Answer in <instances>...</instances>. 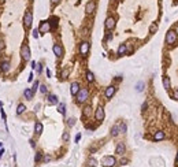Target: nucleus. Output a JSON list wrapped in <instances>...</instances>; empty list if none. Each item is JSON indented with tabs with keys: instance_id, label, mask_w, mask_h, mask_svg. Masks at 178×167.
Instances as JSON below:
<instances>
[{
	"instance_id": "nucleus-1",
	"label": "nucleus",
	"mask_w": 178,
	"mask_h": 167,
	"mask_svg": "<svg viewBox=\"0 0 178 167\" xmlns=\"http://www.w3.org/2000/svg\"><path fill=\"white\" fill-rule=\"evenodd\" d=\"M166 44H169V45H173V44H175L178 41V34L177 32L173 29H170L167 33H166V39H164Z\"/></svg>"
},
{
	"instance_id": "nucleus-2",
	"label": "nucleus",
	"mask_w": 178,
	"mask_h": 167,
	"mask_svg": "<svg viewBox=\"0 0 178 167\" xmlns=\"http://www.w3.org/2000/svg\"><path fill=\"white\" fill-rule=\"evenodd\" d=\"M75 97H77V101L80 104H84L86 100L89 99V90L86 89V88H81L80 92L75 94Z\"/></svg>"
},
{
	"instance_id": "nucleus-3",
	"label": "nucleus",
	"mask_w": 178,
	"mask_h": 167,
	"mask_svg": "<svg viewBox=\"0 0 178 167\" xmlns=\"http://www.w3.org/2000/svg\"><path fill=\"white\" fill-rule=\"evenodd\" d=\"M51 29H52V26H51V22L49 21H42L41 23H40V26H38V32H40L41 34L49 33Z\"/></svg>"
},
{
	"instance_id": "nucleus-4",
	"label": "nucleus",
	"mask_w": 178,
	"mask_h": 167,
	"mask_svg": "<svg viewBox=\"0 0 178 167\" xmlns=\"http://www.w3.org/2000/svg\"><path fill=\"white\" fill-rule=\"evenodd\" d=\"M102 164L104 167H114L116 164V159L114 156H104L102 159Z\"/></svg>"
},
{
	"instance_id": "nucleus-5",
	"label": "nucleus",
	"mask_w": 178,
	"mask_h": 167,
	"mask_svg": "<svg viewBox=\"0 0 178 167\" xmlns=\"http://www.w3.org/2000/svg\"><path fill=\"white\" fill-rule=\"evenodd\" d=\"M21 56H22V59L23 60H30V56H32V53H30V48L27 44H23L21 47Z\"/></svg>"
},
{
	"instance_id": "nucleus-6",
	"label": "nucleus",
	"mask_w": 178,
	"mask_h": 167,
	"mask_svg": "<svg viewBox=\"0 0 178 167\" xmlns=\"http://www.w3.org/2000/svg\"><path fill=\"white\" fill-rule=\"evenodd\" d=\"M32 23H33V14H32V11H26L23 15V26L26 29H29Z\"/></svg>"
},
{
	"instance_id": "nucleus-7",
	"label": "nucleus",
	"mask_w": 178,
	"mask_h": 167,
	"mask_svg": "<svg viewBox=\"0 0 178 167\" xmlns=\"http://www.w3.org/2000/svg\"><path fill=\"white\" fill-rule=\"evenodd\" d=\"M116 25V21H115L114 17H107L106 18V22H104V27L106 30H112Z\"/></svg>"
},
{
	"instance_id": "nucleus-8",
	"label": "nucleus",
	"mask_w": 178,
	"mask_h": 167,
	"mask_svg": "<svg viewBox=\"0 0 178 167\" xmlns=\"http://www.w3.org/2000/svg\"><path fill=\"white\" fill-rule=\"evenodd\" d=\"M104 116H106L104 108H103L102 106H99V107L96 108V111H95V119H96V120H99V122H102V120L104 119Z\"/></svg>"
},
{
	"instance_id": "nucleus-9",
	"label": "nucleus",
	"mask_w": 178,
	"mask_h": 167,
	"mask_svg": "<svg viewBox=\"0 0 178 167\" xmlns=\"http://www.w3.org/2000/svg\"><path fill=\"white\" fill-rule=\"evenodd\" d=\"M96 11V1L95 0H89L86 6H85V13L86 14H93Z\"/></svg>"
},
{
	"instance_id": "nucleus-10",
	"label": "nucleus",
	"mask_w": 178,
	"mask_h": 167,
	"mask_svg": "<svg viewBox=\"0 0 178 167\" xmlns=\"http://www.w3.org/2000/svg\"><path fill=\"white\" fill-rule=\"evenodd\" d=\"M89 49H90V45H89L88 41H82V43L80 44V53L82 56H86V55H88Z\"/></svg>"
},
{
	"instance_id": "nucleus-11",
	"label": "nucleus",
	"mask_w": 178,
	"mask_h": 167,
	"mask_svg": "<svg viewBox=\"0 0 178 167\" xmlns=\"http://www.w3.org/2000/svg\"><path fill=\"white\" fill-rule=\"evenodd\" d=\"M115 92H116V88L114 85H110V86H107L106 90H104V96H106V99H111L115 94Z\"/></svg>"
},
{
	"instance_id": "nucleus-12",
	"label": "nucleus",
	"mask_w": 178,
	"mask_h": 167,
	"mask_svg": "<svg viewBox=\"0 0 178 167\" xmlns=\"http://www.w3.org/2000/svg\"><path fill=\"white\" fill-rule=\"evenodd\" d=\"M52 51H54V53H55L56 58H62V56H63V48H62L60 44H54Z\"/></svg>"
},
{
	"instance_id": "nucleus-13",
	"label": "nucleus",
	"mask_w": 178,
	"mask_h": 167,
	"mask_svg": "<svg viewBox=\"0 0 178 167\" xmlns=\"http://www.w3.org/2000/svg\"><path fill=\"white\" fill-rule=\"evenodd\" d=\"M80 89H81V86H80L78 82H71V85H70V93H71L73 96H75V94L80 92Z\"/></svg>"
},
{
	"instance_id": "nucleus-14",
	"label": "nucleus",
	"mask_w": 178,
	"mask_h": 167,
	"mask_svg": "<svg viewBox=\"0 0 178 167\" xmlns=\"http://www.w3.org/2000/svg\"><path fill=\"white\" fill-rule=\"evenodd\" d=\"M115 152L118 155H125V152H126V147H125V144L123 142H118V145H116V148H115Z\"/></svg>"
},
{
	"instance_id": "nucleus-15",
	"label": "nucleus",
	"mask_w": 178,
	"mask_h": 167,
	"mask_svg": "<svg viewBox=\"0 0 178 167\" xmlns=\"http://www.w3.org/2000/svg\"><path fill=\"white\" fill-rule=\"evenodd\" d=\"M48 104H51V106H56V104H59V99L56 94H48Z\"/></svg>"
},
{
	"instance_id": "nucleus-16",
	"label": "nucleus",
	"mask_w": 178,
	"mask_h": 167,
	"mask_svg": "<svg viewBox=\"0 0 178 167\" xmlns=\"http://www.w3.org/2000/svg\"><path fill=\"white\" fill-rule=\"evenodd\" d=\"M162 82H163V88H164L166 90H170V88H171V84H170V77H167V75H163V78H162Z\"/></svg>"
},
{
	"instance_id": "nucleus-17",
	"label": "nucleus",
	"mask_w": 178,
	"mask_h": 167,
	"mask_svg": "<svg viewBox=\"0 0 178 167\" xmlns=\"http://www.w3.org/2000/svg\"><path fill=\"white\" fill-rule=\"evenodd\" d=\"M116 53H118V56H123L125 53H127V45L126 44H121V45L118 47Z\"/></svg>"
},
{
	"instance_id": "nucleus-18",
	"label": "nucleus",
	"mask_w": 178,
	"mask_h": 167,
	"mask_svg": "<svg viewBox=\"0 0 178 167\" xmlns=\"http://www.w3.org/2000/svg\"><path fill=\"white\" fill-rule=\"evenodd\" d=\"M0 69L3 73H8L10 71V62L8 60H3L1 63H0Z\"/></svg>"
},
{
	"instance_id": "nucleus-19",
	"label": "nucleus",
	"mask_w": 178,
	"mask_h": 167,
	"mask_svg": "<svg viewBox=\"0 0 178 167\" xmlns=\"http://www.w3.org/2000/svg\"><path fill=\"white\" fill-rule=\"evenodd\" d=\"M33 94H34V92L30 88H26L25 90H23V96H25V99H27V100H32L33 99Z\"/></svg>"
},
{
	"instance_id": "nucleus-20",
	"label": "nucleus",
	"mask_w": 178,
	"mask_h": 167,
	"mask_svg": "<svg viewBox=\"0 0 178 167\" xmlns=\"http://www.w3.org/2000/svg\"><path fill=\"white\" fill-rule=\"evenodd\" d=\"M164 137H166V136H164V132L159 130V132L155 133V136H153V140H155V141H162V140H163Z\"/></svg>"
},
{
	"instance_id": "nucleus-21",
	"label": "nucleus",
	"mask_w": 178,
	"mask_h": 167,
	"mask_svg": "<svg viewBox=\"0 0 178 167\" xmlns=\"http://www.w3.org/2000/svg\"><path fill=\"white\" fill-rule=\"evenodd\" d=\"M119 133H121V130H119V123H116L111 127V136H112V137H116Z\"/></svg>"
},
{
	"instance_id": "nucleus-22",
	"label": "nucleus",
	"mask_w": 178,
	"mask_h": 167,
	"mask_svg": "<svg viewBox=\"0 0 178 167\" xmlns=\"http://www.w3.org/2000/svg\"><path fill=\"white\" fill-rule=\"evenodd\" d=\"M42 123L41 122H36V125H34V133L36 134H41L42 133Z\"/></svg>"
},
{
	"instance_id": "nucleus-23",
	"label": "nucleus",
	"mask_w": 178,
	"mask_h": 167,
	"mask_svg": "<svg viewBox=\"0 0 178 167\" xmlns=\"http://www.w3.org/2000/svg\"><path fill=\"white\" fill-rule=\"evenodd\" d=\"M82 115H84L85 118H88V116L92 115V107H90V106H86V107L82 110Z\"/></svg>"
},
{
	"instance_id": "nucleus-24",
	"label": "nucleus",
	"mask_w": 178,
	"mask_h": 167,
	"mask_svg": "<svg viewBox=\"0 0 178 167\" xmlns=\"http://www.w3.org/2000/svg\"><path fill=\"white\" fill-rule=\"evenodd\" d=\"M58 111H59L63 116L66 115V104H64V103H59V104H58Z\"/></svg>"
},
{
	"instance_id": "nucleus-25",
	"label": "nucleus",
	"mask_w": 178,
	"mask_h": 167,
	"mask_svg": "<svg viewBox=\"0 0 178 167\" xmlns=\"http://www.w3.org/2000/svg\"><path fill=\"white\" fill-rule=\"evenodd\" d=\"M86 81L89 82V84H90V82H93L95 81V74L92 73V71H86Z\"/></svg>"
},
{
	"instance_id": "nucleus-26",
	"label": "nucleus",
	"mask_w": 178,
	"mask_h": 167,
	"mask_svg": "<svg viewBox=\"0 0 178 167\" xmlns=\"http://www.w3.org/2000/svg\"><path fill=\"white\" fill-rule=\"evenodd\" d=\"M25 110H26V106L25 104H18V107H17V114L18 115H21V114H23L25 112Z\"/></svg>"
},
{
	"instance_id": "nucleus-27",
	"label": "nucleus",
	"mask_w": 178,
	"mask_h": 167,
	"mask_svg": "<svg viewBox=\"0 0 178 167\" xmlns=\"http://www.w3.org/2000/svg\"><path fill=\"white\" fill-rule=\"evenodd\" d=\"M156 32H157V23L156 22H152L151 26H149V33L153 34V33H156Z\"/></svg>"
},
{
	"instance_id": "nucleus-28",
	"label": "nucleus",
	"mask_w": 178,
	"mask_h": 167,
	"mask_svg": "<svg viewBox=\"0 0 178 167\" xmlns=\"http://www.w3.org/2000/svg\"><path fill=\"white\" fill-rule=\"evenodd\" d=\"M88 166L89 167H96L97 166V160H96L95 158H89L88 159Z\"/></svg>"
},
{
	"instance_id": "nucleus-29",
	"label": "nucleus",
	"mask_w": 178,
	"mask_h": 167,
	"mask_svg": "<svg viewBox=\"0 0 178 167\" xmlns=\"http://www.w3.org/2000/svg\"><path fill=\"white\" fill-rule=\"evenodd\" d=\"M136 90H137V92H143V90H144V82H143V81L137 82V85H136Z\"/></svg>"
},
{
	"instance_id": "nucleus-30",
	"label": "nucleus",
	"mask_w": 178,
	"mask_h": 167,
	"mask_svg": "<svg viewBox=\"0 0 178 167\" xmlns=\"http://www.w3.org/2000/svg\"><path fill=\"white\" fill-rule=\"evenodd\" d=\"M119 130H121V133H122V134H125V133H126V130H127V126H126V123H119Z\"/></svg>"
},
{
	"instance_id": "nucleus-31",
	"label": "nucleus",
	"mask_w": 178,
	"mask_h": 167,
	"mask_svg": "<svg viewBox=\"0 0 178 167\" xmlns=\"http://www.w3.org/2000/svg\"><path fill=\"white\" fill-rule=\"evenodd\" d=\"M68 74H70V69H68V67H66V69H64L63 71H62L60 77H62V78H67V75H68Z\"/></svg>"
},
{
	"instance_id": "nucleus-32",
	"label": "nucleus",
	"mask_w": 178,
	"mask_h": 167,
	"mask_svg": "<svg viewBox=\"0 0 178 167\" xmlns=\"http://www.w3.org/2000/svg\"><path fill=\"white\" fill-rule=\"evenodd\" d=\"M38 88H40V82H38V81H34V82H33V88H32V90H33L34 93H36Z\"/></svg>"
},
{
	"instance_id": "nucleus-33",
	"label": "nucleus",
	"mask_w": 178,
	"mask_h": 167,
	"mask_svg": "<svg viewBox=\"0 0 178 167\" xmlns=\"http://www.w3.org/2000/svg\"><path fill=\"white\" fill-rule=\"evenodd\" d=\"M67 125L70 126V127H73V126L75 125V118H68V119H67Z\"/></svg>"
},
{
	"instance_id": "nucleus-34",
	"label": "nucleus",
	"mask_w": 178,
	"mask_h": 167,
	"mask_svg": "<svg viewBox=\"0 0 178 167\" xmlns=\"http://www.w3.org/2000/svg\"><path fill=\"white\" fill-rule=\"evenodd\" d=\"M62 138H63V141H64V142H67L68 140H70V134H68V132H64V133H63V136H62Z\"/></svg>"
},
{
	"instance_id": "nucleus-35",
	"label": "nucleus",
	"mask_w": 178,
	"mask_h": 167,
	"mask_svg": "<svg viewBox=\"0 0 178 167\" xmlns=\"http://www.w3.org/2000/svg\"><path fill=\"white\" fill-rule=\"evenodd\" d=\"M36 71H37V74H41V71H42V64L41 63H37V66H36Z\"/></svg>"
},
{
	"instance_id": "nucleus-36",
	"label": "nucleus",
	"mask_w": 178,
	"mask_h": 167,
	"mask_svg": "<svg viewBox=\"0 0 178 167\" xmlns=\"http://www.w3.org/2000/svg\"><path fill=\"white\" fill-rule=\"evenodd\" d=\"M41 158H42V155L40 154V152H37V154H36V156H34V162L38 163L40 160H41Z\"/></svg>"
},
{
	"instance_id": "nucleus-37",
	"label": "nucleus",
	"mask_w": 178,
	"mask_h": 167,
	"mask_svg": "<svg viewBox=\"0 0 178 167\" xmlns=\"http://www.w3.org/2000/svg\"><path fill=\"white\" fill-rule=\"evenodd\" d=\"M40 92H41L42 94H47V92H48L47 86H45V85H41V86H40Z\"/></svg>"
},
{
	"instance_id": "nucleus-38",
	"label": "nucleus",
	"mask_w": 178,
	"mask_h": 167,
	"mask_svg": "<svg viewBox=\"0 0 178 167\" xmlns=\"http://www.w3.org/2000/svg\"><path fill=\"white\" fill-rule=\"evenodd\" d=\"M38 33H40V32H38V29H34L33 30V37H34V39H37V37H38Z\"/></svg>"
},
{
	"instance_id": "nucleus-39",
	"label": "nucleus",
	"mask_w": 178,
	"mask_h": 167,
	"mask_svg": "<svg viewBox=\"0 0 178 167\" xmlns=\"http://www.w3.org/2000/svg\"><path fill=\"white\" fill-rule=\"evenodd\" d=\"M49 1H51L52 6H56V4H59L60 3V0H49Z\"/></svg>"
},
{
	"instance_id": "nucleus-40",
	"label": "nucleus",
	"mask_w": 178,
	"mask_h": 167,
	"mask_svg": "<svg viewBox=\"0 0 178 167\" xmlns=\"http://www.w3.org/2000/svg\"><path fill=\"white\" fill-rule=\"evenodd\" d=\"M49 160H51V156H49V155H45V156H44V162H49Z\"/></svg>"
},
{
	"instance_id": "nucleus-41",
	"label": "nucleus",
	"mask_w": 178,
	"mask_h": 167,
	"mask_svg": "<svg viewBox=\"0 0 178 167\" xmlns=\"http://www.w3.org/2000/svg\"><path fill=\"white\" fill-rule=\"evenodd\" d=\"M80 140H81V133H78V134L75 136V142H78Z\"/></svg>"
},
{
	"instance_id": "nucleus-42",
	"label": "nucleus",
	"mask_w": 178,
	"mask_h": 167,
	"mask_svg": "<svg viewBox=\"0 0 178 167\" xmlns=\"http://www.w3.org/2000/svg\"><path fill=\"white\" fill-rule=\"evenodd\" d=\"M33 77H34V75H33V73H30L29 78H27V81H29V82H32V81H33Z\"/></svg>"
},
{
	"instance_id": "nucleus-43",
	"label": "nucleus",
	"mask_w": 178,
	"mask_h": 167,
	"mask_svg": "<svg viewBox=\"0 0 178 167\" xmlns=\"http://www.w3.org/2000/svg\"><path fill=\"white\" fill-rule=\"evenodd\" d=\"M107 40H108V41H110V40H112V34H111V33H108V34H107V37H106Z\"/></svg>"
},
{
	"instance_id": "nucleus-44",
	"label": "nucleus",
	"mask_w": 178,
	"mask_h": 167,
	"mask_svg": "<svg viewBox=\"0 0 178 167\" xmlns=\"http://www.w3.org/2000/svg\"><path fill=\"white\" fill-rule=\"evenodd\" d=\"M174 99H175V100H178V90H175V92H174Z\"/></svg>"
},
{
	"instance_id": "nucleus-45",
	"label": "nucleus",
	"mask_w": 178,
	"mask_h": 167,
	"mask_svg": "<svg viewBox=\"0 0 178 167\" xmlns=\"http://www.w3.org/2000/svg\"><path fill=\"white\" fill-rule=\"evenodd\" d=\"M1 118H3V119H6V112H4V110H1Z\"/></svg>"
},
{
	"instance_id": "nucleus-46",
	"label": "nucleus",
	"mask_w": 178,
	"mask_h": 167,
	"mask_svg": "<svg viewBox=\"0 0 178 167\" xmlns=\"http://www.w3.org/2000/svg\"><path fill=\"white\" fill-rule=\"evenodd\" d=\"M36 66H37V63H36V62H32V69H36Z\"/></svg>"
},
{
	"instance_id": "nucleus-47",
	"label": "nucleus",
	"mask_w": 178,
	"mask_h": 167,
	"mask_svg": "<svg viewBox=\"0 0 178 167\" xmlns=\"http://www.w3.org/2000/svg\"><path fill=\"white\" fill-rule=\"evenodd\" d=\"M47 77H51V70L47 69Z\"/></svg>"
},
{
	"instance_id": "nucleus-48",
	"label": "nucleus",
	"mask_w": 178,
	"mask_h": 167,
	"mask_svg": "<svg viewBox=\"0 0 178 167\" xmlns=\"http://www.w3.org/2000/svg\"><path fill=\"white\" fill-rule=\"evenodd\" d=\"M3 154H4V149H0V158L3 156Z\"/></svg>"
},
{
	"instance_id": "nucleus-49",
	"label": "nucleus",
	"mask_w": 178,
	"mask_h": 167,
	"mask_svg": "<svg viewBox=\"0 0 178 167\" xmlns=\"http://www.w3.org/2000/svg\"><path fill=\"white\" fill-rule=\"evenodd\" d=\"M175 160H177V163H178V152H177V158H175Z\"/></svg>"
},
{
	"instance_id": "nucleus-50",
	"label": "nucleus",
	"mask_w": 178,
	"mask_h": 167,
	"mask_svg": "<svg viewBox=\"0 0 178 167\" xmlns=\"http://www.w3.org/2000/svg\"><path fill=\"white\" fill-rule=\"evenodd\" d=\"M1 147H3V144H1V142H0V149H1Z\"/></svg>"
},
{
	"instance_id": "nucleus-51",
	"label": "nucleus",
	"mask_w": 178,
	"mask_h": 167,
	"mask_svg": "<svg viewBox=\"0 0 178 167\" xmlns=\"http://www.w3.org/2000/svg\"><path fill=\"white\" fill-rule=\"evenodd\" d=\"M177 90H178V89H177Z\"/></svg>"
}]
</instances>
